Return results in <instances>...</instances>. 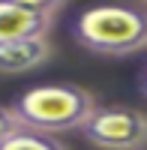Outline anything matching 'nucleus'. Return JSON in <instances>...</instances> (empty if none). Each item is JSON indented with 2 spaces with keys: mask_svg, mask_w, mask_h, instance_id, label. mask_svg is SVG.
Returning a JSON list of instances; mask_svg holds the SVG:
<instances>
[{
  "mask_svg": "<svg viewBox=\"0 0 147 150\" xmlns=\"http://www.w3.org/2000/svg\"><path fill=\"white\" fill-rule=\"evenodd\" d=\"M21 129V123H18V117L12 114V108H3L0 105V144H3L9 135H15Z\"/></svg>",
  "mask_w": 147,
  "mask_h": 150,
  "instance_id": "7",
  "label": "nucleus"
},
{
  "mask_svg": "<svg viewBox=\"0 0 147 150\" xmlns=\"http://www.w3.org/2000/svg\"><path fill=\"white\" fill-rule=\"evenodd\" d=\"M72 36L93 54L126 57L147 48V6L111 3L78 12L72 21Z\"/></svg>",
  "mask_w": 147,
  "mask_h": 150,
  "instance_id": "1",
  "label": "nucleus"
},
{
  "mask_svg": "<svg viewBox=\"0 0 147 150\" xmlns=\"http://www.w3.org/2000/svg\"><path fill=\"white\" fill-rule=\"evenodd\" d=\"M9 108L24 129L57 135L72 129L81 132L84 123L93 117L96 102L78 84H39L24 90Z\"/></svg>",
  "mask_w": 147,
  "mask_h": 150,
  "instance_id": "2",
  "label": "nucleus"
},
{
  "mask_svg": "<svg viewBox=\"0 0 147 150\" xmlns=\"http://www.w3.org/2000/svg\"><path fill=\"white\" fill-rule=\"evenodd\" d=\"M81 135L99 150H144L147 114L135 108H96Z\"/></svg>",
  "mask_w": 147,
  "mask_h": 150,
  "instance_id": "3",
  "label": "nucleus"
},
{
  "mask_svg": "<svg viewBox=\"0 0 147 150\" xmlns=\"http://www.w3.org/2000/svg\"><path fill=\"white\" fill-rule=\"evenodd\" d=\"M0 150H66V144H60L54 135H42V132H33V129H18L15 135L0 144Z\"/></svg>",
  "mask_w": 147,
  "mask_h": 150,
  "instance_id": "6",
  "label": "nucleus"
},
{
  "mask_svg": "<svg viewBox=\"0 0 147 150\" xmlns=\"http://www.w3.org/2000/svg\"><path fill=\"white\" fill-rule=\"evenodd\" d=\"M57 15V0H0V42L45 39Z\"/></svg>",
  "mask_w": 147,
  "mask_h": 150,
  "instance_id": "4",
  "label": "nucleus"
},
{
  "mask_svg": "<svg viewBox=\"0 0 147 150\" xmlns=\"http://www.w3.org/2000/svg\"><path fill=\"white\" fill-rule=\"evenodd\" d=\"M51 57L48 39H15L0 42V75L12 72H33Z\"/></svg>",
  "mask_w": 147,
  "mask_h": 150,
  "instance_id": "5",
  "label": "nucleus"
},
{
  "mask_svg": "<svg viewBox=\"0 0 147 150\" xmlns=\"http://www.w3.org/2000/svg\"><path fill=\"white\" fill-rule=\"evenodd\" d=\"M138 87H141V93L147 96V66H144V72H141V78H138Z\"/></svg>",
  "mask_w": 147,
  "mask_h": 150,
  "instance_id": "8",
  "label": "nucleus"
}]
</instances>
